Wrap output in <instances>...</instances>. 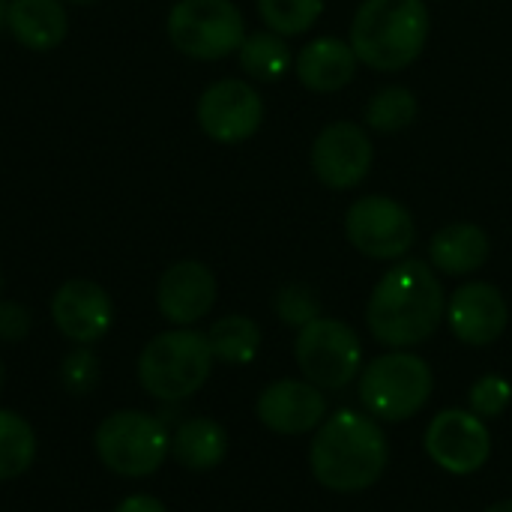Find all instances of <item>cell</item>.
<instances>
[{
	"label": "cell",
	"instance_id": "1",
	"mask_svg": "<svg viewBox=\"0 0 512 512\" xmlns=\"http://www.w3.org/2000/svg\"><path fill=\"white\" fill-rule=\"evenodd\" d=\"M444 315V285L435 267L417 258L390 267L366 306V324L372 336L387 348H414L426 342L435 336Z\"/></svg>",
	"mask_w": 512,
	"mask_h": 512
},
{
	"label": "cell",
	"instance_id": "2",
	"mask_svg": "<svg viewBox=\"0 0 512 512\" xmlns=\"http://www.w3.org/2000/svg\"><path fill=\"white\" fill-rule=\"evenodd\" d=\"M390 465V441L372 414L339 411L315 429L309 447L312 477L339 495L375 486Z\"/></svg>",
	"mask_w": 512,
	"mask_h": 512
},
{
	"label": "cell",
	"instance_id": "3",
	"mask_svg": "<svg viewBox=\"0 0 512 512\" xmlns=\"http://www.w3.org/2000/svg\"><path fill=\"white\" fill-rule=\"evenodd\" d=\"M429 39V9L423 0H363L351 24V48L375 72L411 66Z\"/></svg>",
	"mask_w": 512,
	"mask_h": 512
},
{
	"label": "cell",
	"instance_id": "4",
	"mask_svg": "<svg viewBox=\"0 0 512 512\" xmlns=\"http://www.w3.org/2000/svg\"><path fill=\"white\" fill-rule=\"evenodd\" d=\"M213 372V351L207 333L174 327L153 336L138 357V381L147 396L159 402H180L195 396Z\"/></svg>",
	"mask_w": 512,
	"mask_h": 512
},
{
	"label": "cell",
	"instance_id": "5",
	"mask_svg": "<svg viewBox=\"0 0 512 512\" xmlns=\"http://www.w3.org/2000/svg\"><path fill=\"white\" fill-rule=\"evenodd\" d=\"M435 390L432 366L408 351L375 357L360 372V399L375 420L405 423L426 408Z\"/></svg>",
	"mask_w": 512,
	"mask_h": 512
},
{
	"label": "cell",
	"instance_id": "6",
	"mask_svg": "<svg viewBox=\"0 0 512 512\" xmlns=\"http://www.w3.org/2000/svg\"><path fill=\"white\" fill-rule=\"evenodd\" d=\"M93 447L99 462L111 474L141 480L162 468L165 456L171 453V435L165 423L153 414L117 411L99 423Z\"/></svg>",
	"mask_w": 512,
	"mask_h": 512
},
{
	"label": "cell",
	"instance_id": "7",
	"mask_svg": "<svg viewBox=\"0 0 512 512\" xmlns=\"http://www.w3.org/2000/svg\"><path fill=\"white\" fill-rule=\"evenodd\" d=\"M165 33L183 57L210 63L240 51L246 21L231 0H177L168 9Z\"/></svg>",
	"mask_w": 512,
	"mask_h": 512
},
{
	"label": "cell",
	"instance_id": "8",
	"mask_svg": "<svg viewBox=\"0 0 512 512\" xmlns=\"http://www.w3.org/2000/svg\"><path fill=\"white\" fill-rule=\"evenodd\" d=\"M294 357L303 378L321 390H342L363 372V342L354 327L324 315L300 327Z\"/></svg>",
	"mask_w": 512,
	"mask_h": 512
},
{
	"label": "cell",
	"instance_id": "9",
	"mask_svg": "<svg viewBox=\"0 0 512 512\" xmlns=\"http://www.w3.org/2000/svg\"><path fill=\"white\" fill-rule=\"evenodd\" d=\"M351 246L372 261L405 258L417 243V222L411 210L387 195H363L345 216Z\"/></svg>",
	"mask_w": 512,
	"mask_h": 512
},
{
	"label": "cell",
	"instance_id": "10",
	"mask_svg": "<svg viewBox=\"0 0 512 512\" xmlns=\"http://www.w3.org/2000/svg\"><path fill=\"white\" fill-rule=\"evenodd\" d=\"M195 117L216 144H243L264 123V99L243 78H219L198 96Z\"/></svg>",
	"mask_w": 512,
	"mask_h": 512
},
{
	"label": "cell",
	"instance_id": "11",
	"mask_svg": "<svg viewBox=\"0 0 512 512\" xmlns=\"http://www.w3.org/2000/svg\"><path fill=\"white\" fill-rule=\"evenodd\" d=\"M426 453L429 459L456 477H471L486 468L492 456V432L486 420L474 411L447 408L426 429Z\"/></svg>",
	"mask_w": 512,
	"mask_h": 512
},
{
	"label": "cell",
	"instance_id": "12",
	"mask_svg": "<svg viewBox=\"0 0 512 512\" xmlns=\"http://www.w3.org/2000/svg\"><path fill=\"white\" fill-rule=\"evenodd\" d=\"M375 159V147L363 126L339 120L321 129L312 144V171L315 177L336 192L354 189L366 180Z\"/></svg>",
	"mask_w": 512,
	"mask_h": 512
},
{
	"label": "cell",
	"instance_id": "13",
	"mask_svg": "<svg viewBox=\"0 0 512 512\" xmlns=\"http://www.w3.org/2000/svg\"><path fill=\"white\" fill-rule=\"evenodd\" d=\"M51 321L69 342L93 345L114 324L111 294L93 279H69L51 297Z\"/></svg>",
	"mask_w": 512,
	"mask_h": 512
},
{
	"label": "cell",
	"instance_id": "14",
	"mask_svg": "<svg viewBox=\"0 0 512 512\" xmlns=\"http://www.w3.org/2000/svg\"><path fill=\"white\" fill-rule=\"evenodd\" d=\"M447 324L459 342L471 348H486L504 336L510 324V306L495 285L465 282L447 303Z\"/></svg>",
	"mask_w": 512,
	"mask_h": 512
},
{
	"label": "cell",
	"instance_id": "15",
	"mask_svg": "<svg viewBox=\"0 0 512 512\" xmlns=\"http://www.w3.org/2000/svg\"><path fill=\"white\" fill-rule=\"evenodd\" d=\"M216 303V276L201 261L171 264L156 285V309L174 327H192L210 315Z\"/></svg>",
	"mask_w": 512,
	"mask_h": 512
},
{
	"label": "cell",
	"instance_id": "16",
	"mask_svg": "<svg viewBox=\"0 0 512 512\" xmlns=\"http://www.w3.org/2000/svg\"><path fill=\"white\" fill-rule=\"evenodd\" d=\"M255 414L261 426L276 435H306L324 423L327 399L321 396V387L309 381L282 378L261 390Z\"/></svg>",
	"mask_w": 512,
	"mask_h": 512
},
{
	"label": "cell",
	"instance_id": "17",
	"mask_svg": "<svg viewBox=\"0 0 512 512\" xmlns=\"http://www.w3.org/2000/svg\"><path fill=\"white\" fill-rule=\"evenodd\" d=\"M6 30L36 54L54 51L69 36V12L63 0H6Z\"/></svg>",
	"mask_w": 512,
	"mask_h": 512
},
{
	"label": "cell",
	"instance_id": "18",
	"mask_svg": "<svg viewBox=\"0 0 512 512\" xmlns=\"http://www.w3.org/2000/svg\"><path fill=\"white\" fill-rule=\"evenodd\" d=\"M357 54L351 42L336 36H321L297 54V78L315 93H336L357 75Z\"/></svg>",
	"mask_w": 512,
	"mask_h": 512
},
{
	"label": "cell",
	"instance_id": "19",
	"mask_svg": "<svg viewBox=\"0 0 512 512\" xmlns=\"http://www.w3.org/2000/svg\"><path fill=\"white\" fill-rule=\"evenodd\" d=\"M492 255L489 234L474 222H453L441 228L429 243L432 267L447 276H468L477 273Z\"/></svg>",
	"mask_w": 512,
	"mask_h": 512
},
{
	"label": "cell",
	"instance_id": "20",
	"mask_svg": "<svg viewBox=\"0 0 512 512\" xmlns=\"http://www.w3.org/2000/svg\"><path fill=\"white\" fill-rule=\"evenodd\" d=\"M171 453L177 465H183L186 471L195 474L213 471L228 456V432L210 417L183 420L171 435Z\"/></svg>",
	"mask_w": 512,
	"mask_h": 512
},
{
	"label": "cell",
	"instance_id": "21",
	"mask_svg": "<svg viewBox=\"0 0 512 512\" xmlns=\"http://www.w3.org/2000/svg\"><path fill=\"white\" fill-rule=\"evenodd\" d=\"M240 69L255 78V81H279L291 63L294 54L285 42V36L273 33V30H258V33H246L240 51H237Z\"/></svg>",
	"mask_w": 512,
	"mask_h": 512
},
{
	"label": "cell",
	"instance_id": "22",
	"mask_svg": "<svg viewBox=\"0 0 512 512\" xmlns=\"http://www.w3.org/2000/svg\"><path fill=\"white\" fill-rule=\"evenodd\" d=\"M207 342H210L213 360H222L231 366H246L255 360V354L261 348V327L246 315H225L210 327Z\"/></svg>",
	"mask_w": 512,
	"mask_h": 512
},
{
	"label": "cell",
	"instance_id": "23",
	"mask_svg": "<svg viewBox=\"0 0 512 512\" xmlns=\"http://www.w3.org/2000/svg\"><path fill=\"white\" fill-rule=\"evenodd\" d=\"M33 459H36V435L30 423L15 411L0 408V483L27 474Z\"/></svg>",
	"mask_w": 512,
	"mask_h": 512
},
{
	"label": "cell",
	"instance_id": "24",
	"mask_svg": "<svg viewBox=\"0 0 512 512\" xmlns=\"http://www.w3.org/2000/svg\"><path fill=\"white\" fill-rule=\"evenodd\" d=\"M417 96L402 87V84H393V87H384L372 96V102L366 105V123L369 129L381 132V135H393V132H402L405 126H411L417 120Z\"/></svg>",
	"mask_w": 512,
	"mask_h": 512
},
{
	"label": "cell",
	"instance_id": "25",
	"mask_svg": "<svg viewBox=\"0 0 512 512\" xmlns=\"http://www.w3.org/2000/svg\"><path fill=\"white\" fill-rule=\"evenodd\" d=\"M261 21L279 36L306 33L324 12V0H258Z\"/></svg>",
	"mask_w": 512,
	"mask_h": 512
},
{
	"label": "cell",
	"instance_id": "26",
	"mask_svg": "<svg viewBox=\"0 0 512 512\" xmlns=\"http://www.w3.org/2000/svg\"><path fill=\"white\" fill-rule=\"evenodd\" d=\"M273 306H276V315H279L288 327H306V324H312L315 318H321V300H318V294H315L309 285H303V282H291V285L279 288Z\"/></svg>",
	"mask_w": 512,
	"mask_h": 512
},
{
	"label": "cell",
	"instance_id": "27",
	"mask_svg": "<svg viewBox=\"0 0 512 512\" xmlns=\"http://www.w3.org/2000/svg\"><path fill=\"white\" fill-rule=\"evenodd\" d=\"M471 411L480 420H495L501 417L512 402V384L504 381L501 375H483L480 381H474L471 393H468Z\"/></svg>",
	"mask_w": 512,
	"mask_h": 512
},
{
	"label": "cell",
	"instance_id": "28",
	"mask_svg": "<svg viewBox=\"0 0 512 512\" xmlns=\"http://www.w3.org/2000/svg\"><path fill=\"white\" fill-rule=\"evenodd\" d=\"M60 372H63L66 390H72L75 396H84L99 381V360H96V354L87 345H81V348H75V351H69L63 357Z\"/></svg>",
	"mask_w": 512,
	"mask_h": 512
},
{
	"label": "cell",
	"instance_id": "29",
	"mask_svg": "<svg viewBox=\"0 0 512 512\" xmlns=\"http://www.w3.org/2000/svg\"><path fill=\"white\" fill-rule=\"evenodd\" d=\"M33 327L30 309L15 300H0V342H21Z\"/></svg>",
	"mask_w": 512,
	"mask_h": 512
},
{
	"label": "cell",
	"instance_id": "30",
	"mask_svg": "<svg viewBox=\"0 0 512 512\" xmlns=\"http://www.w3.org/2000/svg\"><path fill=\"white\" fill-rule=\"evenodd\" d=\"M114 512H168V510H165V504H162L159 498H153V495H129V498H123V501L117 504V510Z\"/></svg>",
	"mask_w": 512,
	"mask_h": 512
},
{
	"label": "cell",
	"instance_id": "31",
	"mask_svg": "<svg viewBox=\"0 0 512 512\" xmlns=\"http://www.w3.org/2000/svg\"><path fill=\"white\" fill-rule=\"evenodd\" d=\"M486 512H512V501H498V504H492Z\"/></svg>",
	"mask_w": 512,
	"mask_h": 512
},
{
	"label": "cell",
	"instance_id": "32",
	"mask_svg": "<svg viewBox=\"0 0 512 512\" xmlns=\"http://www.w3.org/2000/svg\"><path fill=\"white\" fill-rule=\"evenodd\" d=\"M0 27H6V0H0Z\"/></svg>",
	"mask_w": 512,
	"mask_h": 512
},
{
	"label": "cell",
	"instance_id": "33",
	"mask_svg": "<svg viewBox=\"0 0 512 512\" xmlns=\"http://www.w3.org/2000/svg\"><path fill=\"white\" fill-rule=\"evenodd\" d=\"M63 3H72V6H87V3H96V0H63Z\"/></svg>",
	"mask_w": 512,
	"mask_h": 512
},
{
	"label": "cell",
	"instance_id": "34",
	"mask_svg": "<svg viewBox=\"0 0 512 512\" xmlns=\"http://www.w3.org/2000/svg\"><path fill=\"white\" fill-rule=\"evenodd\" d=\"M0 390H3V360H0Z\"/></svg>",
	"mask_w": 512,
	"mask_h": 512
},
{
	"label": "cell",
	"instance_id": "35",
	"mask_svg": "<svg viewBox=\"0 0 512 512\" xmlns=\"http://www.w3.org/2000/svg\"><path fill=\"white\" fill-rule=\"evenodd\" d=\"M0 288H3V276H0Z\"/></svg>",
	"mask_w": 512,
	"mask_h": 512
}]
</instances>
